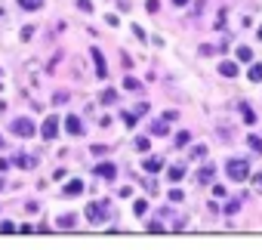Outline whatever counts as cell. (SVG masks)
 Here are the masks:
<instances>
[{
	"instance_id": "6da1fadb",
	"label": "cell",
	"mask_w": 262,
	"mask_h": 250,
	"mask_svg": "<svg viewBox=\"0 0 262 250\" xmlns=\"http://www.w3.org/2000/svg\"><path fill=\"white\" fill-rule=\"evenodd\" d=\"M225 176H228V179H234V182H244V179L250 176V164H247V161H241V158H231V161L225 164Z\"/></svg>"
},
{
	"instance_id": "7a4b0ae2",
	"label": "cell",
	"mask_w": 262,
	"mask_h": 250,
	"mask_svg": "<svg viewBox=\"0 0 262 250\" xmlns=\"http://www.w3.org/2000/svg\"><path fill=\"white\" fill-rule=\"evenodd\" d=\"M13 133L22 136V139H28V136L37 133V127H34V120H28V117H16V120H13Z\"/></svg>"
},
{
	"instance_id": "3957f363",
	"label": "cell",
	"mask_w": 262,
	"mask_h": 250,
	"mask_svg": "<svg viewBox=\"0 0 262 250\" xmlns=\"http://www.w3.org/2000/svg\"><path fill=\"white\" fill-rule=\"evenodd\" d=\"M105 210H108V201H93V204H86V219L90 222H102Z\"/></svg>"
},
{
	"instance_id": "277c9868",
	"label": "cell",
	"mask_w": 262,
	"mask_h": 250,
	"mask_svg": "<svg viewBox=\"0 0 262 250\" xmlns=\"http://www.w3.org/2000/svg\"><path fill=\"white\" fill-rule=\"evenodd\" d=\"M56 133H59V117H47V120H43L40 136H43L47 142H53V139H56Z\"/></svg>"
},
{
	"instance_id": "5b68a950",
	"label": "cell",
	"mask_w": 262,
	"mask_h": 250,
	"mask_svg": "<svg viewBox=\"0 0 262 250\" xmlns=\"http://www.w3.org/2000/svg\"><path fill=\"white\" fill-rule=\"evenodd\" d=\"M90 56H93V65H96V74H99V77H108V65H105L102 53H99L96 47H90Z\"/></svg>"
},
{
	"instance_id": "8992f818",
	"label": "cell",
	"mask_w": 262,
	"mask_h": 250,
	"mask_svg": "<svg viewBox=\"0 0 262 250\" xmlns=\"http://www.w3.org/2000/svg\"><path fill=\"white\" fill-rule=\"evenodd\" d=\"M65 127H68V133H74V136H80V133H83V123H80V117H77V114H68V117H65Z\"/></svg>"
},
{
	"instance_id": "52a82bcc",
	"label": "cell",
	"mask_w": 262,
	"mask_h": 250,
	"mask_svg": "<svg viewBox=\"0 0 262 250\" xmlns=\"http://www.w3.org/2000/svg\"><path fill=\"white\" fill-rule=\"evenodd\" d=\"M213 176H216V167H213V164L201 167V173H198V185H210V182H213Z\"/></svg>"
},
{
	"instance_id": "ba28073f",
	"label": "cell",
	"mask_w": 262,
	"mask_h": 250,
	"mask_svg": "<svg viewBox=\"0 0 262 250\" xmlns=\"http://www.w3.org/2000/svg\"><path fill=\"white\" fill-rule=\"evenodd\" d=\"M167 133H170V120L167 117H161V120L151 123V136H167Z\"/></svg>"
},
{
	"instance_id": "9c48e42d",
	"label": "cell",
	"mask_w": 262,
	"mask_h": 250,
	"mask_svg": "<svg viewBox=\"0 0 262 250\" xmlns=\"http://www.w3.org/2000/svg\"><path fill=\"white\" fill-rule=\"evenodd\" d=\"M96 173H99L102 179H114V176H117V167H114V164H108V161H102V164L96 167Z\"/></svg>"
},
{
	"instance_id": "30bf717a",
	"label": "cell",
	"mask_w": 262,
	"mask_h": 250,
	"mask_svg": "<svg viewBox=\"0 0 262 250\" xmlns=\"http://www.w3.org/2000/svg\"><path fill=\"white\" fill-rule=\"evenodd\" d=\"M80 192H83V182H80V179H71L62 195H65V198H74V195H80Z\"/></svg>"
},
{
	"instance_id": "8fae6325",
	"label": "cell",
	"mask_w": 262,
	"mask_h": 250,
	"mask_svg": "<svg viewBox=\"0 0 262 250\" xmlns=\"http://www.w3.org/2000/svg\"><path fill=\"white\" fill-rule=\"evenodd\" d=\"M219 74H222V77H234V74H237V65H234V62H222V65H219Z\"/></svg>"
},
{
	"instance_id": "7c38bea8",
	"label": "cell",
	"mask_w": 262,
	"mask_h": 250,
	"mask_svg": "<svg viewBox=\"0 0 262 250\" xmlns=\"http://www.w3.org/2000/svg\"><path fill=\"white\" fill-rule=\"evenodd\" d=\"M161 167H164V161H161V158H148V161L142 164V170H148V173H158Z\"/></svg>"
},
{
	"instance_id": "4fadbf2b",
	"label": "cell",
	"mask_w": 262,
	"mask_h": 250,
	"mask_svg": "<svg viewBox=\"0 0 262 250\" xmlns=\"http://www.w3.org/2000/svg\"><path fill=\"white\" fill-rule=\"evenodd\" d=\"M241 114H244V120H247V123H256V111H253L247 102H241Z\"/></svg>"
},
{
	"instance_id": "5bb4252c",
	"label": "cell",
	"mask_w": 262,
	"mask_h": 250,
	"mask_svg": "<svg viewBox=\"0 0 262 250\" xmlns=\"http://www.w3.org/2000/svg\"><path fill=\"white\" fill-rule=\"evenodd\" d=\"M167 176H170V182H179V179L185 176V167H179V164H176V167H170V170H167Z\"/></svg>"
},
{
	"instance_id": "9a60e30c",
	"label": "cell",
	"mask_w": 262,
	"mask_h": 250,
	"mask_svg": "<svg viewBox=\"0 0 262 250\" xmlns=\"http://www.w3.org/2000/svg\"><path fill=\"white\" fill-rule=\"evenodd\" d=\"M250 80H256V84H262V62H256V65H250Z\"/></svg>"
},
{
	"instance_id": "2e32d148",
	"label": "cell",
	"mask_w": 262,
	"mask_h": 250,
	"mask_svg": "<svg viewBox=\"0 0 262 250\" xmlns=\"http://www.w3.org/2000/svg\"><path fill=\"white\" fill-rule=\"evenodd\" d=\"M237 59L241 62H253V50L250 47H237Z\"/></svg>"
},
{
	"instance_id": "e0dca14e",
	"label": "cell",
	"mask_w": 262,
	"mask_h": 250,
	"mask_svg": "<svg viewBox=\"0 0 262 250\" xmlns=\"http://www.w3.org/2000/svg\"><path fill=\"white\" fill-rule=\"evenodd\" d=\"M40 4H43V0H19L22 10H40Z\"/></svg>"
},
{
	"instance_id": "ac0fdd59",
	"label": "cell",
	"mask_w": 262,
	"mask_h": 250,
	"mask_svg": "<svg viewBox=\"0 0 262 250\" xmlns=\"http://www.w3.org/2000/svg\"><path fill=\"white\" fill-rule=\"evenodd\" d=\"M120 120L126 123V127H133V123H136V111H123V114H120Z\"/></svg>"
},
{
	"instance_id": "d6986e66",
	"label": "cell",
	"mask_w": 262,
	"mask_h": 250,
	"mask_svg": "<svg viewBox=\"0 0 262 250\" xmlns=\"http://www.w3.org/2000/svg\"><path fill=\"white\" fill-rule=\"evenodd\" d=\"M99 99H102V105H111V102L117 99V93H114V90H105V93H102Z\"/></svg>"
},
{
	"instance_id": "ffe728a7",
	"label": "cell",
	"mask_w": 262,
	"mask_h": 250,
	"mask_svg": "<svg viewBox=\"0 0 262 250\" xmlns=\"http://www.w3.org/2000/svg\"><path fill=\"white\" fill-rule=\"evenodd\" d=\"M247 145H250L253 152H259V155H262V139H259V136H250V139H247Z\"/></svg>"
},
{
	"instance_id": "44dd1931",
	"label": "cell",
	"mask_w": 262,
	"mask_h": 250,
	"mask_svg": "<svg viewBox=\"0 0 262 250\" xmlns=\"http://www.w3.org/2000/svg\"><path fill=\"white\" fill-rule=\"evenodd\" d=\"M68 99H71V96H68V93H56V96H53V105H65V102H68Z\"/></svg>"
},
{
	"instance_id": "7402d4cb",
	"label": "cell",
	"mask_w": 262,
	"mask_h": 250,
	"mask_svg": "<svg viewBox=\"0 0 262 250\" xmlns=\"http://www.w3.org/2000/svg\"><path fill=\"white\" fill-rule=\"evenodd\" d=\"M37 161L34 158H16V167H34Z\"/></svg>"
},
{
	"instance_id": "603a6c76",
	"label": "cell",
	"mask_w": 262,
	"mask_h": 250,
	"mask_svg": "<svg viewBox=\"0 0 262 250\" xmlns=\"http://www.w3.org/2000/svg\"><path fill=\"white\" fill-rule=\"evenodd\" d=\"M123 87H126V90H139V80H136V77H123Z\"/></svg>"
},
{
	"instance_id": "cb8c5ba5",
	"label": "cell",
	"mask_w": 262,
	"mask_h": 250,
	"mask_svg": "<svg viewBox=\"0 0 262 250\" xmlns=\"http://www.w3.org/2000/svg\"><path fill=\"white\" fill-rule=\"evenodd\" d=\"M136 149H139V152H148L151 145H148V139H145V136H139V139H136Z\"/></svg>"
},
{
	"instance_id": "d4e9b609",
	"label": "cell",
	"mask_w": 262,
	"mask_h": 250,
	"mask_svg": "<svg viewBox=\"0 0 262 250\" xmlns=\"http://www.w3.org/2000/svg\"><path fill=\"white\" fill-rule=\"evenodd\" d=\"M133 210H136V216H142V213L148 210V201H136V207H133Z\"/></svg>"
},
{
	"instance_id": "484cf974",
	"label": "cell",
	"mask_w": 262,
	"mask_h": 250,
	"mask_svg": "<svg viewBox=\"0 0 262 250\" xmlns=\"http://www.w3.org/2000/svg\"><path fill=\"white\" fill-rule=\"evenodd\" d=\"M71 225H74V216H62L59 219V228H71Z\"/></svg>"
},
{
	"instance_id": "4316f807",
	"label": "cell",
	"mask_w": 262,
	"mask_h": 250,
	"mask_svg": "<svg viewBox=\"0 0 262 250\" xmlns=\"http://www.w3.org/2000/svg\"><path fill=\"white\" fill-rule=\"evenodd\" d=\"M237 207H241V201H228L225 204V213H237Z\"/></svg>"
},
{
	"instance_id": "83f0119b",
	"label": "cell",
	"mask_w": 262,
	"mask_h": 250,
	"mask_svg": "<svg viewBox=\"0 0 262 250\" xmlns=\"http://www.w3.org/2000/svg\"><path fill=\"white\" fill-rule=\"evenodd\" d=\"M77 7H80L83 13H93V4H90V0H77Z\"/></svg>"
},
{
	"instance_id": "f1b7e54d",
	"label": "cell",
	"mask_w": 262,
	"mask_h": 250,
	"mask_svg": "<svg viewBox=\"0 0 262 250\" xmlns=\"http://www.w3.org/2000/svg\"><path fill=\"white\" fill-rule=\"evenodd\" d=\"M188 139H191V136H188V133H185V130H182V133H179V136H176V145H185V142H188Z\"/></svg>"
},
{
	"instance_id": "f546056e",
	"label": "cell",
	"mask_w": 262,
	"mask_h": 250,
	"mask_svg": "<svg viewBox=\"0 0 262 250\" xmlns=\"http://www.w3.org/2000/svg\"><path fill=\"white\" fill-rule=\"evenodd\" d=\"M182 198H185V192H179V189L170 192V201H182Z\"/></svg>"
},
{
	"instance_id": "4dcf8cb0",
	"label": "cell",
	"mask_w": 262,
	"mask_h": 250,
	"mask_svg": "<svg viewBox=\"0 0 262 250\" xmlns=\"http://www.w3.org/2000/svg\"><path fill=\"white\" fill-rule=\"evenodd\" d=\"M253 189H256V192H262V173H256V176H253Z\"/></svg>"
},
{
	"instance_id": "1f68e13d",
	"label": "cell",
	"mask_w": 262,
	"mask_h": 250,
	"mask_svg": "<svg viewBox=\"0 0 262 250\" xmlns=\"http://www.w3.org/2000/svg\"><path fill=\"white\" fill-rule=\"evenodd\" d=\"M0 232H4V235H10V232H16V225H13V222H4V225H0Z\"/></svg>"
},
{
	"instance_id": "d6a6232c",
	"label": "cell",
	"mask_w": 262,
	"mask_h": 250,
	"mask_svg": "<svg viewBox=\"0 0 262 250\" xmlns=\"http://www.w3.org/2000/svg\"><path fill=\"white\" fill-rule=\"evenodd\" d=\"M31 34H34V28L28 25V28H22V40H31Z\"/></svg>"
},
{
	"instance_id": "836d02e7",
	"label": "cell",
	"mask_w": 262,
	"mask_h": 250,
	"mask_svg": "<svg viewBox=\"0 0 262 250\" xmlns=\"http://www.w3.org/2000/svg\"><path fill=\"white\" fill-rule=\"evenodd\" d=\"M213 195H216V198H225V195H228V192H225V189H222V185H213Z\"/></svg>"
},
{
	"instance_id": "e575fe53",
	"label": "cell",
	"mask_w": 262,
	"mask_h": 250,
	"mask_svg": "<svg viewBox=\"0 0 262 250\" xmlns=\"http://www.w3.org/2000/svg\"><path fill=\"white\" fill-rule=\"evenodd\" d=\"M7 167H10V161H4V158H0V173H4Z\"/></svg>"
},
{
	"instance_id": "d590c367",
	"label": "cell",
	"mask_w": 262,
	"mask_h": 250,
	"mask_svg": "<svg viewBox=\"0 0 262 250\" xmlns=\"http://www.w3.org/2000/svg\"><path fill=\"white\" fill-rule=\"evenodd\" d=\"M173 4H176V7H185V4H188V0H173Z\"/></svg>"
},
{
	"instance_id": "8d00e7d4",
	"label": "cell",
	"mask_w": 262,
	"mask_h": 250,
	"mask_svg": "<svg viewBox=\"0 0 262 250\" xmlns=\"http://www.w3.org/2000/svg\"><path fill=\"white\" fill-rule=\"evenodd\" d=\"M0 145H4V136H0Z\"/></svg>"
},
{
	"instance_id": "74e56055",
	"label": "cell",
	"mask_w": 262,
	"mask_h": 250,
	"mask_svg": "<svg viewBox=\"0 0 262 250\" xmlns=\"http://www.w3.org/2000/svg\"><path fill=\"white\" fill-rule=\"evenodd\" d=\"M0 189H4V179H0Z\"/></svg>"
}]
</instances>
